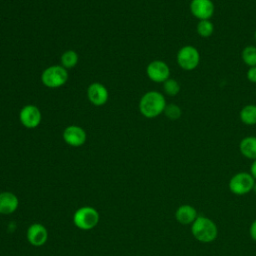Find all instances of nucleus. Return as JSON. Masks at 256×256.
Returning a JSON list of instances; mask_svg holds the SVG:
<instances>
[{
    "label": "nucleus",
    "instance_id": "17",
    "mask_svg": "<svg viewBox=\"0 0 256 256\" xmlns=\"http://www.w3.org/2000/svg\"><path fill=\"white\" fill-rule=\"evenodd\" d=\"M78 60H79L78 54L74 50H66L62 53L60 57L61 66H63L67 70L75 67L78 63Z\"/></svg>",
    "mask_w": 256,
    "mask_h": 256
},
{
    "label": "nucleus",
    "instance_id": "11",
    "mask_svg": "<svg viewBox=\"0 0 256 256\" xmlns=\"http://www.w3.org/2000/svg\"><path fill=\"white\" fill-rule=\"evenodd\" d=\"M87 97L91 104L95 106H102L108 101L109 93L103 84L93 82L87 88Z\"/></svg>",
    "mask_w": 256,
    "mask_h": 256
},
{
    "label": "nucleus",
    "instance_id": "13",
    "mask_svg": "<svg viewBox=\"0 0 256 256\" xmlns=\"http://www.w3.org/2000/svg\"><path fill=\"white\" fill-rule=\"evenodd\" d=\"M19 206L18 197L12 192L0 193V214L8 215L14 213Z\"/></svg>",
    "mask_w": 256,
    "mask_h": 256
},
{
    "label": "nucleus",
    "instance_id": "1",
    "mask_svg": "<svg viewBox=\"0 0 256 256\" xmlns=\"http://www.w3.org/2000/svg\"><path fill=\"white\" fill-rule=\"evenodd\" d=\"M166 105V100L162 93L154 90L148 91L139 101V111L144 117L152 119L162 114Z\"/></svg>",
    "mask_w": 256,
    "mask_h": 256
},
{
    "label": "nucleus",
    "instance_id": "24",
    "mask_svg": "<svg viewBox=\"0 0 256 256\" xmlns=\"http://www.w3.org/2000/svg\"><path fill=\"white\" fill-rule=\"evenodd\" d=\"M250 174L256 180V159L253 160V162H252V164L250 166Z\"/></svg>",
    "mask_w": 256,
    "mask_h": 256
},
{
    "label": "nucleus",
    "instance_id": "2",
    "mask_svg": "<svg viewBox=\"0 0 256 256\" xmlns=\"http://www.w3.org/2000/svg\"><path fill=\"white\" fill-rule=\"evenodd\" d=\"M191 233L193 237L201 243H211L218 236V228L213 220L203 215H198L191 224Z\"/></svg>",
    "mask_w": 256,
    "mask_h": 256
},
{
    "label": "nucleus",
    "instance_id": "22",
    "mask_svg": "<svg viewBox=\"0 0 256 256\" xmlns=\"http://www.w3.org/2000/svg\"><path fill=\"white\" fill-rule=\"evenodd\" d=\"M246 77L251 83H256V66L249 67L246 73Z\"/></svg>",
    "mask_w": 256,
    "mask_h": 256
},
{
    "label": "nucleus",
    "instance_id": "12",
    "mask_svg": "<svg viewBox=\"0 0 256 256\" xmlns=\"http://www.w3.org/2000/svg\"><path fill=\"white\" fill-rule=\"evenodd\" d=\"M27 240L33 246H42L48 239V232L44 225L40 223H33L27 229Z\"/></svg>",
    "mask_w": 256,
    "mask_h": 256
},
{
    "label": "nucleus",
    "instance_id": "25",
    "mask_svg": "<svg viewBox=\"0 0 256 256\" xmlns=\"http://www.w3.org/2000/svg\"><path fill=\"white\" fill-rule=\"evenodd\" d=\"M253 191H254V193L256 194V182H255V184H254V187H253Z\"/></svg>",
    "mask_w": 256,
    "mask_h": 256
},
{
    "label": "nucleus",
    "instance_id": "20",
    "mask_svg": "<svg viewBox=\"0 0 256 256\" xmlns=\"http://www.w3.org/2000/svg\"><path fill=\"white\" fill-rule=\"evenodd\" d=\"M163 90L168 96H176L180 92V84L177 80L169 78L163 83Z\"/></svg>",
    "mask_w": 256,
    "mask_h": 256
},
{
    "label": "nucleus",
    "instance_id": "10",
    "mask_svg": "<svg viewBox=\"0 0 256 256\" xmlns=\"http://www.w3.org/2000/svg\"><path fill=\"white\" fill-rule=\"evenodd\" d=\"M63 140L72 147L82 146L87 139L85 130L77 125H69L63 131Z\"/></svg>",
    "mask_w": 256,
    "mask_h": 256
},
{
    "label": "nucleus",
    "instance_id": "3",
    "mask_svg": "<svg viewBox=\"0 0 256 256\" xmlns=\"http://www.w3.org/2000/svg\"><path fill=\"white\" fill-rule=\"evenodd\" d=\"M68 80V71L61 65H52L47 67L41 74V82L48 88H59L66 84Z\"/></svg>",
    "mask_w": 256,
    "mask_h": 256
},
{
    "label": "nucleus",
    "instance_id": "23",
    "mask_svg": "<svg viewBox=\"0 0 256 256\" xmlns=\"http://www.w3.org/2000/svg\"><path fill=\"white\" fill-rule=\"evenodd\" d=\"M249 234H250L251 239L256 242V219H255V220L251 223V225H250Z\"/></svg>",
    "mask_w": 256,
    "mask_h": 256
},
{
    "label": "nucleus",
    "instance_id": "4",
    "mask_svg": "<svg viewBox=\"0 0 256 256\" xmlns=\"http://www.w3.org/2000/svg\"><path fill=\"white\" fill-rule=\"evenodd\" d=\"M100 220L98 211L91 206H84L77 209L73 215L74 225L81 230H90L94 228Z\"/></svg>",
    "mask_w": 256,
    "mask_h": 256
},
{
    "label": "nucleus",
    "instance_id": "16",
    "mask_svg": "<svg viewBox=\"0 0 256 256\" xmlns=\"http://www.w3.org/2000/svg\"><path fill=\"white\" fill-rule=\"evenodd\" d=\"M239 118L241 122L248 126L256 125V105L248 104L245 105L239 113Z\"/></svg>",
    "mask_w": 256,
    "mask_h": 256
},
{
    "label": "nucleus",
    "instance_id": "8",
    "mask_svg": "<svg viewBox=\"0 0 256 256\" xmlns=\"http://www.w3.org/2000/svg\"><path fill=\"white\" fill-rule=\"evenodd\" d=\"M148 78L156 83H164L170 78V68L162 60H153L146 67Z\"/></svg>",
    "mask_w": 256,
    "mask_h": 256
},
{
    "label": "nucleus",
    "instance_id": "19",
    "mask_svg": "<svg viewBox=\"0 0 256 256\" xmlns=\"http://www.w3.org/2000/svg\"><path fill=\"white\" fill-rule=\"evenodd\" d=\"M241 58L247 66H256V46H246L241 52Z\"/></svg>",
    "mask_w": 256,
    "mask_h": 256
},
{
    "label": "nucleus",
    "instance_id": "5",
    "mask_svg": "<svg viewBox=\"0 0 256 256\" xmlns=\"http://www.w3.org/2000/svg\"><path fill=\"white\" fill-rule=\"evenodd\" d=\"M176 61L181 69L192 71L196 69L200 63V53L196 47L185 45L178 50Z\"/></svg>",
    "mask_w": 256,
    "mask_h": 256
},
{
    "label": "nucleus",
    "instance_id": "15",
    "mask_svg": "<svg viewBox=\"0 0 256 256\" xmlns=\"http://www.w3.org/2000/svg\"><path fill=\"white\" fill-rule=\"evenodd\" d=\"M240 153L247 159H256V136L244 137L239 143Z\"/></svg>",
    "mask_w": 256,
    "mask_h": 256
},
{
    "label": "nucleus",
    "instance_id": "14",
    "mask_svg": "<svg viewBox=\"0 0 256 256\" xmlns=\"http://www.w3.org/2000/svg\"><path fill=\"white\" fill-rule=\"evenodd\" d=\"M197 217L198 213L196 209L189 204H183L179 206L175 212L176 220L182 225L192 224Z\"/></svg>",
    "mask_w": 256,
    "mask_h": 256
},
{
    "label": "nucleus",
    "instance_id": "6",
    "mask_svg": "<svg viewBox=\"0 0 256 256\" xmlns=\"http://www.w3.org/2000/svg\"><path fill=\"white\" fill-rule=\"evenodd\" d=\"M255 179L248 172H238L234 174L228 183L229 190L232 194L242 196L253 190Z\"/></svg>",
    "mask_w": 256,
    "mask_h": 256
},
{
    "label": "nucleus",
    "instance_id": "9",
    "mask_svg": "<svg viewBox=\"0 0 256 256\" xmlns=\"http://www.w3.org/2000/svg\"><path fill=\"white\" fill-rule=\"evenodd\" d=\"M189 9L191 14L198 20H210L215 12L212 0H191Z\"/></svg>",
    "mask_w": 256,
    "mask_h": 256
},
{
    "label": "nucleus",
    "instance_id": "7",
    "mask_svg": "<svg viewBox=\"0 0 256 256\" xmlns=\"http://www.w3.org/2000/svg\"><path fill=\"white\" fill-rule=\"evenodd\" d=\"M19 120L21 124L28 129H34L39 126L42 120V114L40 109L33 105L28 104L22 107L19 112Z\"/></svg>",
    "mask_w": 256,
    "mask_h": 256
},
{
    "label": "nucleus",
    "instance_id": "21",
    "mask_svg": "<svg viewBox=\"0 0 256 256\" xmlns=\"http://www.w3.org/2000/svg\"><path fill=\"white\" fill-rule=\"evenodd\" d=\"M163 113L165 114V116L168 119H170V120H177V119H179L181 117L182 110H181V108L178 105L171 103V104H167L166 105Z\"/></svg>",
    "mask_w": 256,
    "mask_h": 256
},
{
    "label": "nucleus",
    "instance_id": "26",
    "mask_svg": "<svg viewBox=\"0 0 256 256\" xmlns=\"http://www.w3.org/2000/svg\"><path fill=\"white\" fill-rule=\"evenodd\" d=\"M254 39H255V41H256V30H255V33H254Z\"/></svg>",
    "mask_w": 256,
    "mask_h": 256
},
{
    "label": "nucleus",
    "instance_id": "18",
    "mask_svg": "<svg viewBox=\"0 0 256 256\" xmlns=\"http://www.w3.org/2000/svg\"><path fill=\"white\" fill-rule=\"evenodd\" d=\"M196 31L200 37L208 38L214 32V25L210 20H199L196 26Z\"/></svg>",
    "mask_w": 256,
    "mask_h": 256
}]
</instances>
